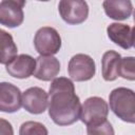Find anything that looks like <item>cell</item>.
Instances as JSON below:
<instances>
[{
	"label": "cell",
	"instance_id": "7",
	"mask_svg": "<svg viewBox=\"0 0 135 135\" xmlns=\"http://www.w3.org/2000/svg\"><path fill=\"white\" fill-rule=\"evenodd\" d=\"M22 0H3L0 2V24L14 28L22 24L24 19Z\"/></svg>",
	"mask_w": 135,
	"mask_h": 135
},
{
	"label": "cell",
	"instance_id": "3",
	"mask_svg": "<svg viewBox=\"0 0 135 135\" xmlns=\"http://www.w3.org/2000/svg\"><path fill=\"white\" fill-rule=\"evenodd\" d=\"M34 45L41 56H53L61 47V37L59 33L51 26L40 27L34 37Z\"/></svg>",
	"mask_w": 135,
	"mask_h": 135
},
{
	"label": "cell",
	"instance_id": "15",
	"mask_svg": "<svg viewBox=\"0 0 135 135\" xmlns=\"http://www.w3.org/2000/svg\"><path fill=\"white\" fill-rule=\"evenodd\" d=\"M17 53L18 49L13 36L8 32L0 28V63L7 64L17 56Z\"/></svg>",
	"mask_w": 135,
	"mask_h": 135
},
{
	"label": "cell",
	"instance_id": "13",
	"mask_svg": "<svg viewBox=\"0 0 135 135\" xmlns=\"http://www.w3.org/2000/svg\"><path fill=\"white\" fill-rule=\"evenodd\" d=\"M105 15L113 20H126L133 13V4L129 0H105L102 2Z\"/></svg>",
	"mask_w": 135,
	"mask_h": 135
},
{
	"label": "cell",
	"instance_id": "16",
	"mask_svg": "<svg viewBox=\"0 0 135 135\" xmlns=\"http://www.w3.org/2000/svg\"><path fill=\"white\" fill-rule=\"evenodd\" d=\"M118 76L133 81L135 79V58L123 57L120 59L119 68H118Z\"/></svg>",
	"mask_w": 135,
	"mask_h": 135
},
{
	"label": "cell",
	"instance_id": "8",
	"mask_svg": "<svg viewBox=\"0 0 135 135\" xmlns=\"http://www.w3.org/2000/svg\"><path fill=\"white\" fill-rule=\"evenodd\" d=\"M22 107L31 114H42L49 104L47 93L38 86L28 88L22 93Z\"/></svg>",
	"mask_w": 135,
	"mask_h": 135
},
{
	"label": "cell",
	"instance_id": "10",
	"mask_svg": "<svg viewBox=\"0 0 135 135\" xmlns=\"http://www.w3.org/2000/svg\"><path fill=\"white\" fill-rule=\"evenodd\" d=\"M5 65L6 72L12 77L25 79L34 74L36 68V59H34L31 55L20 54Z\"/></svg>",
	"mask_w": 135,
	"mask_h": 135
},
{
	"label": "cell",
	"instance_id": "5",
	"mask_svg": "<svg viewBox=\"0 0 135 135\" xmlns=\"http://www.w3.org/2000/svg\"><path fill=\"white\" fill-rule=\"evenodd\" d=\"M68 72L75 81H88L95 76V61L86 54H76L69 61Z\"/></svg>",
	"mask_w": 135,
	"mask_h": 135
},
{
	"label": "cell",
	"instance_id": "6",
	"mask_svg": "<svg viewBox=\"0 0 135 135\" xmlns=\"http://www.w3.org/2000/svg\"><path fill=\"white\" fill-rule=\"evenodd\" d=\"M58 11L62 20L71 25L84 22L89 16V5L81 0H61Z\"/></svg>",
	"mask_w": 135,
	"mask_h": 135
},
{
	"label": "cell",
	"instance_id": "19",
	"mask_svg": "<svg viewBox=\"0 0 135 135\" xmlns=\"http://www.w3.org/2000/svg\"><path fill=\"white\" fill-rule=\"evenodd\" d=\"M0 135H14V129L6 119L0 118Z\"/></svg>",
	"mask_w": 135,
	"mask_h": 135
},
{
	"label": "cell",
	"instance_id": "1",
	"mask_svg": "<svg viewBox=\"0 0 135 135\" xmlns=\"http://www.w3.org/2000/svg\"><path fill=\"white\" fill-rule=\"evenodd\" d=\"M81 103L75 93L71 79L58 77L53 79L49 90V115L61 127L75 123L80 116Z\"/></svg>",
	"mask_w": 135,
	"mask_h": 135
},
{
	"label": "cell",
	"instance_id": "17",
	"mask_svg": "<svg viewBox=\"0 0 135 135\" xmlns=\"http://www.w3.org/2000/svg\"><path fill=\"white\" fill-rule=\"evenodd\" d=\"M19 135H49V132L41 122L25 121L20 126Z\"/></svg>",
	"mask_w": 135,
	"mask_h": 135
},
{
	"label": "cell",
	"instance_id": "12",
	"mask_svg": "<svg viewBox=\"0 0 135 135\" xmlns=\"http://www.w3.org/2000/svg\"><path fill=\"white\" fill-rule=\"evenodd\" d=\"M60 72V62L54 56H41L36 58V68L34 71V77L42 80L50 81L56 78Z\"/></svg>",
	"mask_w": 135,
	"mask_h": 135
},
{
	"label": "cell",
	"instance_id": "9",
	"mask_svg": "<svg viewBox=\"0 0 135 135\" xmlns=\"http://www.w3.org/2000/svg\"><path fill=\"white\" fill-rule=\"evenodd\" d=\"M22 93L11 82H0V112L15 113L20 110Z\"/></svg>",
	"mask_w": 135,
	"mask_h": 135
},
{
	"label": "cell",
	"instance_id": "14",
	"mask_svg": "<svg viewBox=\"0 0 135 135\" xmlns=\"http://www.w3.org/2000/svg\"><path fill=\"white\" fill-rule=\"evenodd\" d=\"M121 56L115 51H107L101 59V73L105 81H114L118 77V68Z\"/></svg>",
	"mask_w": 135,
	"mask_h": 135
},
{
	"label": "cell",
	"instance_id": "2",
	"mask_svg": "<svg viewBox=\"0 0 135 135\" xmlns=\"http://www.w3.org/2000/svg\"><path fill=\"white\" fill-rule=\"evenodd\" d=\"M109 103L112 112L121 120L135 122V95L134 91L128 88H116L109 95Z\"/></svg>",
	"mask_w": 135,
	"mask_h": 135
},
{
	"label": "cell",
	"instance_id": "11",
	"mask_svg": "<svg viewBox=\"0 0 135 135\" xmlns=\"http://www.w3.org/2000/svg\"><path fill=\"white\" fill-rule=\"evenodd\" d=\"M107 33L111 41L124 50H129L134 45V28L128 24L111 23L107 27Z\"/></svg>",
	"mask_w": 135,
	"mask_h": 135
},
{
	"label": "cell",
	"instance_id": "18",
	"mask_svg": "<svg viewBox=\"0 0 135 135\" xmlns=\"http://www.w3.org/2000/svg\"><path fill=\"white\" fill-rule=\"evenodd\" d=\"M86 133L88 135H115L112 124L107 119L98 123L86 126Z\"/></svg>",
	"mask_w": 135,
	"mask_h": 135
},
{
	"label": "cell",
	"instance_id": "4",
	"mask_svg": "<svg viewBox=\"0 0 135 135\" xmlns=\"http://www.w3.org/2000/svg\"><path fill=\"white\" fill-rule=\"evenodd\" d=\"M109 114V105L107 101L97 96L88 98L81 105L79 119L86 126L98 123L107 119Z\"/></svg>",
	"mask_w": 135,
	"mask_h": 135
}]
</instances>
